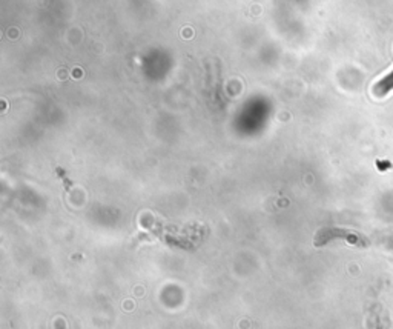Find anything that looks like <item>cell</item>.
I'll return each instance as SVG.
<instances>
[{
  "label": "cell",
  "instance_id": "1",
  "mask_svg": "<svg viewBox=\"0 0 393 329\" xmlns=\"http://www.w3.org/2000/svg\"><path fill=\"white\" fill-rule=\"evenodd\" d=\"M57 174L63 179V182H65V185H66V189H69V186H71V182L66 179V175H65V171L63 169H60V168H57Z\"/></svg>",
  "mask_w": 393,
  "mask_h": 329
}]
</instances>
